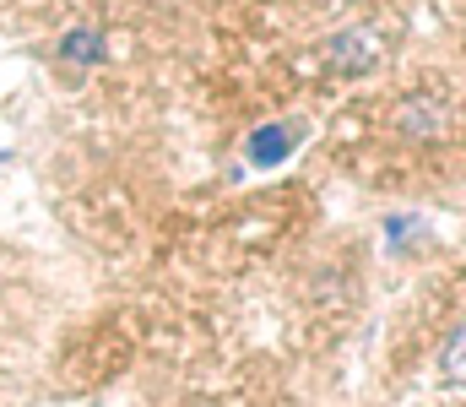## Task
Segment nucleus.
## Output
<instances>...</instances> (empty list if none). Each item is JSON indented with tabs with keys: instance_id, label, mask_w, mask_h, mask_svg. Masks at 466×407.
I'll list each match as a JSON object with an SVG mask.
<instances>
[{
	"instance_id": "obj_1",
	"label": "nucleus",
	"mask_w": 466,
	"mask_h": 407,
	"mask_svg": "<svg viewBox=\"0 0 466 407\" xmlns=\"http://www.w3.org/2000/svg\"><path fill=\"white\" fill-rule=\"evenodd\" d=\"M380 33L374 27H342V33H331V44H326V66L337 71V76H363V71H374L380 66Z\"/></svg>"
},
{
	"instance_id": "obj_2",
	"label": "nucleus",
	"mask_w": 466,
	"mask_h": 407,
	"mask_svg": "<svg viewBox=\"0 0 466 407\" xmlns=\"http://www.w3.org/2000/svg\"><path fill=\"white\" fill-rule=\"evenodd\" d=\"M299 136H304V126H293V120L260 126V131L249 136V163H255V168H277V163L299 147Z\"/></svg>"
},
{
	"instance_id": "obj_3",
	"label": "nucleus",
	"mask_w": 466,
	"mask_h": 407,
	"mask_svg": "<svg viewBox=\"0 0 466 407\" xmlns=\"http://www.w3.org/2000/svg\"><path fill=\"white\" fill-rule=\"evenodd\" d=\"M396 131L407 136V141H434V136L445 131V109L434 98H407L396 109Z\"/></svg>"
},
{
	"instance_id": "obj_4",
	"label": "nucleus",
	"mask_w": 466,
	"mask_h": 407,
	"mask_svg": "<svg viewBox=\"0 0 466 407\" xmlns=\"http://www.w3.org/2000/svg\"><path fill=\"white\" fill-rule=\"evenodd\" d=\"M60 55H66V60H82V66H93V60H104V38H98V33H66Z\"/></svg>"
},
{
	"instance_id": "obj_5",
	"label": "nucleus",
	"mask_w": 466,
	"mask_h": 407,
	"mask_svg": "<svg viewBox=\"0 0 466 407\" xmlns=\"http://www.w3.org/2000/svg\"><path fill=\"white\" fill-rule=\"evenodd\" d=\"M440 364H445V375H451L456 386H466V326H456V331H451V342H445Z\"/></svg>"
},
{
	"instance_id": "obj_6",
	"label": "nucleus",
	"mask_w": 466,
	"mask_h": 407,
	"mask_svg": "<svg viewBox=\"0 0 466 407\" xmlns=\"http://www.w3.org/2000/svg\"><path fill=\"white\" fill-rule=\"evenodd\" d=\"M331 5H352V0H331Z\"/></svg>"
}]
</instances>
